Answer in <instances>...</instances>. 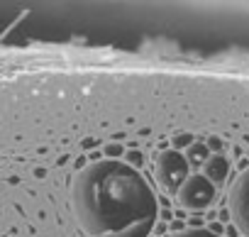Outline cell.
<instances>
[{
	"mask_svg": "<svg viewBox=\"0 0 249 237\" xmlns=\"http://www.w3.org/2000/svg\"><path fill=\"white\" fill-rule=\"evenodd\" d=\"M73 213L88 237H147L159 203L144 176L115 159H93L71 188Z\"/></svg>",
	"mask_w": 249,
	"mask_h": 237,
	"instance_id": "obj_1",
	"label": "cell"
},
{
	"mask_svg": "<svg viewBox=\"0 0 249 237\" xmlns=\"http://www.w3.org/2000/svg\"><path fill=\"white\" fill-rule=\"evenodd\" d=\"M157 179L166 191H178L188 179V162L176 149H164L157 157Z\"/></svg>",
	"mask_w": 249,
	"mask_h": 237,
	"instance_id": "obj_2",
	"label": "cell"
},
{
	"mask_svg": "<svg viewBox=\"0 0 249 237\" xmlns=\"http://www.w3.org/2000/svg\"><path fill=\"white\" fill-rule=\"evenodd\" d=\"M215 201V186L203 176V174H193L183 181V186L178 188V203L188 210H203Z\"/></svg>",
	"mask_w": 249,
	"mask_h": 237,
	"instance_id": "obj_3",
	"label": "cell"
},
{
	"mask_svg": "<svg viewBox=\"0 0 249 237\" xmlns=\"http://www.w3.org/2000/svg\"><path fill=\"white\" fill-rule=\"evenodd\" d=\"M230 213L234 225L249 237V169L234 181L230 191Z\"/></svg>",
	"mask_w": 249,
	"mask_h": 237,
	"instance_id": "obj_4",
	"label": "cell"
},
{
	"mask_svg": "<svg viewBox=\"0 0 249 237\" xmlns=\"http://www.w3.org/2000/svg\"><path fill=\"white\" fill-rule=\"evenodd\" d=\"M203 176L215 186V183H222L225 179H227V174H230V162L222 157V154H213V157H208V162L203 164Z\"/></svg>",
	"mask_w": 249,
	"mask_h": 237,
	"instance_id": "obj_5",
	"label": "cell"
},
{
	"mask_svg": "<svg viewBox=\"0 0 249 237\" xmlns=\"http://www.w3.org/2000/svg\"><path fill=\"white\" fill-rule=\"evenodd\" d=\"M208 157H210V149H208L205 145L193 142V145L188 147V157H186V162H188V166H191V164H193V166H200V164L208 162Z\"/></svg>",
	"mask_w": 249,
	"mask_h": 237,
	"instance_id": "obj_6",
	"label": "cell"
},
{
	"mask_svg": "<svg viewBox=\"0 0 249 237\" xmlns=\"http://www.w3.org/2000/svg\"><path fill=\"white\" fill-rule=\"evenodd\" d=\"M174 237H220V235H215L210 230H186V232H178Z\"/></svg>",
	"mask_w": 249,
	"mask_h": 237,
	"instance_id": "obj_7",
	"label": "cell"
},
{
	"mask_svg": "<svg viewBox=\"0 0 249 237\" xmlns=\"http://www.w3.org/2000/svg\"><path fill=\"white\" fill-rule=\"evenodd\" d=\"M122 152H124L122 145H115V142L105 147V157H107V159H115V162H117V157H122Z\"/></svg>",
	"mask_w": 249,
	"mask_h": 237,
	"instance_id": "obj_8",
	"label": "cell"
},
{
	"mask_svg": "<svg viewBox=\"0 0 249 237\" xmlns=\"http://www.w3.org/2000/svg\"><path fill=\"white\" fill-rule=\"evenodd\" d=\"M191 145H193V137H191V135H178V137L174 140V149H176V152H178L181 147H191Z\"/></svg>",
	"mask_w": 249,
	"mask_h": 237,
	"instance_id": "obj_9",
	"label": "cell"
},
{
	"mask_svg": "<svg viewBox=\"0 0 249 237\" xmlns=\"http://www.w3.org/2000/svg\"><path fill=\"white\" fill-rule=\"evenodd\" d=\"M127 159H130V164H135V169H140V166H142V162H144V159H142V154H140L137 149H135V152H130V154H127Z\"/></svg>",
	"mask_w": 249,
	"mask_h": 237,
	"instance_id": "obj_10",
	"label": "cell"
},
{
	"mask_svg": "<svg viewBox=\"0 0 249 237\" xmlns=\"http://www.w3.org/2000/svg\"><path fill=\"white\" fill-rule=\"evenodd\" d=\"M205 147H208V149H213V152H220V149H222V142H220L217 137H210Z\"/></svg>",
	"mask_w": 249,
	"mask_h": 237,
	"instance_id": "obj_11",
	"label": "cell"
}]
</instances>
